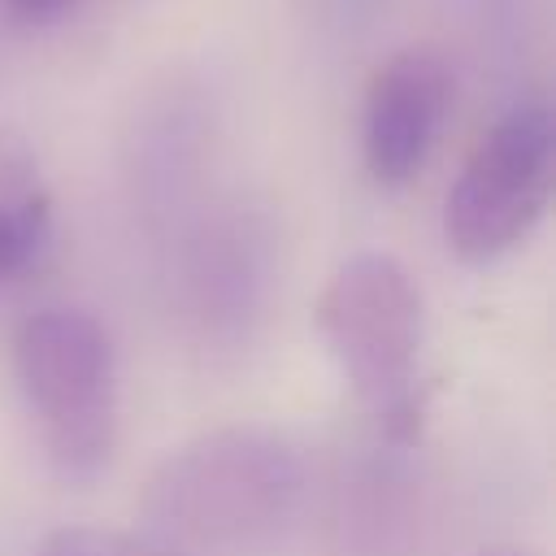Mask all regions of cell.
Segmentation results:
<instances>
[{
  "label": "cell",
  "instance_id": "cell-1",
  "mask_svg": "<svg viewBox=\"0 0 556 556\" xmlns=\"http://www.w3.org/2000/svg\"><path fill=\"white\" fill-rule=\"evenodd\" d=\"M304 500L300 452L265 426H222L169 452L148 486L152 539L174 552H222L269 539Z\"/></svg>",
  "mask_w": 556,
  "mask_h": 556
},
{
  "label": "cell",
  "instance_id": "cell-2",
  "mask_svg": "<svg viewBox=\"0 0 556 556\" xmlns=\"http://www.w3.org/2000/svg\"><path fill=\"white\" fill-rule=\"evenodd\" d=\"M313 317L352 391L369 404L391 439H408L421 408L417 361L426 339L421 287L408 265L391 252L348 256L330 274Z\"/></svg>",
  "mask_w": 556,
  "mask_h": 556
},
{
  "label": "cell",
  "instance_id": "cell-3",
  "mask_svg": "<svg viewBox=\"0 0 556 556\" xmlns=\"http://www.w3.org/2000/svg\"><path fill=\"white\" fill-rule=\"evenodd\" d=\"M17 387L39 421L56 473L96 478L117 439V352L87 308H39L13 339Z\"/></svg>",
  "mask_w": 556,
  "mask_h": 556
},
{
  "label": "cell",
  "instance_id": "cell-4",
  "mask_svg": "<svg viewBox=\"0 0 556 556\" xmlns=\"http://www.w3.org/2000/svg\"><path fill=\"white\" fill-rule=\"evenodd\" d=\"M556 187V117L521 100L478 139L443 200V239L465 265H486L534 235Z\"/></svg>",
  "mask_w": 556,
  "mask_h": 556
},
{
  "label": "cell",
  "instance_id": "cell-5",
  "mask_svg": "<svg viewBox=\"0 0 556 556\" xmlns=\"http://www.w3.org/2000/svg\"><path fill=\"white\" fill-rule=\"evenodd\" d=\"M452 96V65L434 48H400L374 70L361 109V156L378 187H404L421 174L447 126Z\"/></svg>",
  "mask_w": 556,
  "mask_h": 556
},
{
  "label": "cell",
  "instance_id": "cell-6",
  "mask_svg": "<svg viewBox=\"0 0 556 556\" xmlns=\"http://www.w3.org/2000/svg\"><path fill=\"white\" fill-rule=\"evenodd\" d=\"M187 295L200 330L239 339L269 295V239L243 217L208 226L187 261Z\"/></svg>",
  "mask_w": 556,
  "mask_h": 556
},
{
  "label": "cell",
  "instance_id": "cell-7",
  "mask_svg": "<svg viewBox=\"0 0 556 556\" xmlns=\"http://www.w3.org/2000/svg\"><path fill=\"white\" fill-rule=\"evenodd\" d=\"M52 235V191L35 148L0 130V282L22 274Z\"/></svg>",
  "mask_w": 556,
  "mask_h": 556
},
{
  "label": "cell",
  "instance_id": "cell-8",
  "mask_svg": "<svg viewBox=\"0 0 556 556\" xmlns=\"http://www.w3.org/2000/svg\"><path fill=\"white\" fill-rule=\"evenodd\" d=\"M35 556H182L165 547L152 534H126V530H100V526H65L52 530Z\"/></svg>",
  "mask_w": 556,
  "mask_h": 556
},
{
  "label": "cell",
  "instance_id": "cell-9",
  "mask_svg": "<svg viewBox=\"0 0 556 556\" xmlns=\"http://www.w3.org/2000/svg\"><path fill=\"white\" fill-rule=\"evenodd\" d=\"M78 0H4V9L17 17V22H30V26H43V22H56L61 13H70Z\"/></svg>",
  "mask_w": 556,
  "mask_h": 556
},
{
  "label": "cell",
  "instance_id": "cell-10",
  "mask_svg": "<svg viewBox=\"0 0 556 556\" xmlns=\"http://www.w3.org/2000/svg\"><path fill=\"white\" fill-rule=\"evenodd\" d=\"M473 556H534L530 547H513V543H504V547H482V552H473Z\"/></svg>",
  "mask_w": 556,
  "mask_h": 556
}]
</instances>
